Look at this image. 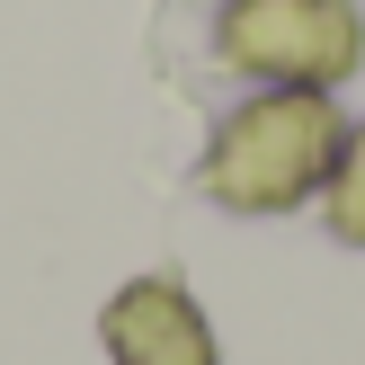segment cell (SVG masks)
Returning <instances> with one entry per match:
<instances>
[{"mask_svg": "<svg viewBox=\"0 0 365 365\" xmlns=\"http://www.w3.org/2000/svg\"><path fill=\"white\" fill-rule=\"evenodd\" d=\"M339 170V107L321 89H285V98H259L214 134L205 152V187L241 214H285Z\"/></svg>", "mask_w": 365, "mask_h": 365, "instance_id": "1", "label": "cell"}, {"mask_svg": "<svg viewBox=\"0 0 365 365\" xmlns=\"http://www.w3.org/2000/svg\"><path fill=\"white\" fill-rule=\"evenodd\" d=\"M223 53L259 81L321 89L356 71V9L348 0H232L223 9Z\"/></svg>", "mask_w": 365, "mask_h": 365, "instance_id": "2", "label": "cell"}, {"mask_svg": "<svg viewBox=\"0 0 365 365\" xmlns=\"http://www.w3.org/2000/svg\"><path fill=\"white\" fill-rule=\"evenodd\" d=\"M98 330H107V356H116V365H214L205 312H196L187 285H170V277L125 285V294L107 303Z\"/></svg>", "mask_w": 365, "mask_h": 365, "instance_id": "3", "label": "cell"}, {"mask_svg": "<svg viewBox=\"0 0 365 365\" xmlns=\"http://www.w3.org/2000/svg\"><path fill=\"white\" fill-rule=\"evenodd\" d=\"M330 232L365 250V134L339 152V170H330Z\"/></svg>", "mask_w": 365, "mask_h": 365, "instance_id": "4", "label": "cell"}]
</instances>
